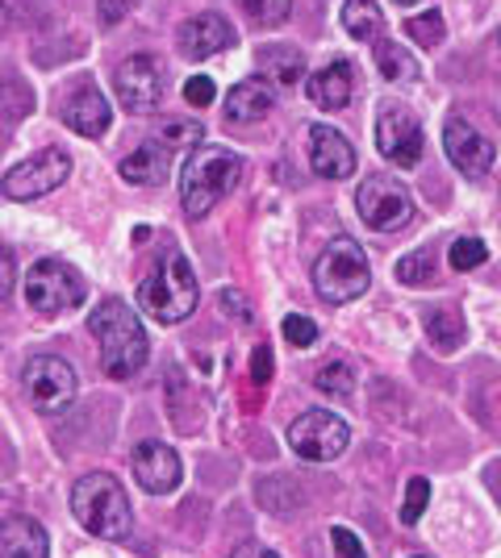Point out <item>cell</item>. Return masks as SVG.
Segmentation results:
<instances>
[{"label":"cell","instance_id":"6da1fadb","mask_svg":"<svg viewBox=\"0 0 501 558\" xmlns=\"http://www.w3.org/2000/svg\"><path fill=\"white\" fill-rule=\"evenodd\" d=\"M96 347H100V372L109 379H130L134 372L146 367L151 354V338H146L139 313H130V304L121 301H100L96 313L88 317Z\"/></svg>","mask_w":501,"mask_h":558},{"label":"cell","instance_id":"7a4b0ae2","mask_svg":"<svg viewBox=\"0 0 501 558\" xmlns=\"http://www.w3.org/2000/svg\"><path fill=\"white\" fill-rule=\"evenodd\" d=\"M242 180V159L226 146H196L184 159L180 175V205L192 221H205L217 209L222 196H230Z\"/></svg>","mask_w":501,"mask_h":558},{"label":"cell","instance_id":"3957f363","mask_svg":"<svg viewBox=\"0 0 501 558\" xmlns=\"http://www.w3.org/2000/svg\"><path fill=\"white\" fill-rule=\"evenodd\" d=\"M196 301H201V288H196L189 258L180 251H167L159 267L139 283V308L151 313L159 326H176V322L192 317Z\"/></svg>","mask_w":501,"mask_h":558},{"label":"cell","instance_id":"277c9868","mask_svg":"<svg viewBox=\"0 0 501 558\" xmlns=\"http://www.w3.org/2000/svg\"><path fill=\"white\" fill-rule=\"evenodd\" d=\"M72 512H75V521L93 537L121 542V537L130 534V500H126V492H121L118 480L105 475V471H93V475L75 480Z\"/></svg>","mask_w":501,"mask_h":558},{"label":"cell","instance_id":"5b68a950","mask_svg":"<svg viewBox=\"0 0 501 558\" xmlns=\"http://www.w3.org/2000/svg\"><path fill=\"white\" fill-rule=\"evenodd\" d=\"M368 283H372L368 255L351 238H334L331 246L318 255V263H313V292L326 304L359 301L368 292Z\"/></svg>","mask_w":501,"mask_h":558},{"label":"cell","instance_id":"8992f818","mask_svg":"<svg viewBox=\"0 0 501 558\" xmlns=\"http://www.w3.org/2000/svg\"><path fill=\"white\" fill-rule=\"evenodd\" d=\"M84 296H88V283L80 279V271H72V267L59 263V258H38V263L29 267V276H25V301H29L34 313L59 317V313L80 308Z\"/></svg>","mask_w":501,"mask_h":558},{"label":"cell","instance_id":"52a82bcc","mask_svg":"<svg viewBox=\"0 0 501 558\" xmlns=\"http://www.w3.org/2000/svg\"><path fill=\"white\" fill-rule=\"evenodd\" d=\"M25 396L38 413H63L80 392V379H75L72 363L59 359V354H34L22 372Z\"/></svg>","mask_w":501,"mask_h":558},{"label":"cell","instance_id":"ba28073f","mask_svg":"<svg viewBox=\"0 0 501 558\" xmlns=\"http://www.w3.org/2000/svg\"><path fill=\"white\" fill-rule=\"evenodd\" d=\"M68 175H72V159L59 146H47V150H38V155H29V159H22V163L13 167L0 180V192L9 201H38V196L55 192Z\"/></svg>","mask_w":501,"mask_h":558},{"label":"cell","instance_id":"9c48e42d","mask_svg":"<svg viewBox=\"0 0 501 558\" xmlns=\"http://www.w3.org/2000/svg\"><path fill=\"white\" fill-rule=\"evenodd\" d=\"M288 446L306 463H331V459H338L351 446V429H347L343 417L318 409V413H306V417H297L288 425Z\"/></svg>","mask_w":501,"mask_h":558},{"label":"cell","instance_id":"30bf717a","mask_svg":"<svg viewBox=\"0 0 501 558\" xmlns=\"http://www.w3.org/2000/svg\"><path fill=\"white\" fill-rule=\"evenodd\" d=\"M356 209L363 217V226L377 233H393V230H406L409 221H414V201H409V192L402 184H393V180H363L356 192Z\"/></svg>","mask_w":501,"mask_h":558},{"label":"cell","instance_id":"8fae6325","mask_svg":"<svg viewBox=\"0 0 501 558\" xmlns=\"http://www.w3.org/2000/svg\"><path fill=\"white\" fill-rule=\"evenodd\" d=\"M377 150L393 167H418L422 159V125L406 105H381L377 113Z\"/></svg>","mask_w":501,"mask_h":558},{"label":"cell","instance_id":"7c38bea8","mask_svg":"<svg viewBox=\"0 0 501 558\" xmlns=\"http://www.w3.org/2000/svg\"><path fill=\"white\" fill-rule=\"evenodd\" d=\"M118 100L126 113H151L164 100V68L151 54H130L118 68Z\"/></svg>","mask_w":501,"mask_h":558},{"label":"cell","instance_id":"4fadbf2b","mask_svg":"<svg viewBox=\"0 0 501 558\" xmlns=\"http://www.w3.org/2000/svg\"><path fill=\"white\" fill-rule=\"evenodd\" d=\"M130 471H134V480H139L143 492H151V496H167V492L180 488V480H184L180 454H176L167 442L134 446V454H130Z\"/></svg>","mask_w":501,"mask_h":558},{"label":"cell","instance_id":"5bb4252c","mask_svg":"<svg viewBox=\"0 0 501 558\" xmlns=\"http://www.w3.org/2000/svg\"><path fill=\"white\" fill-rule=\"evenodd\" d=\"M443 150H448L455 171H464L473 180L489 175V167H493V146H489V138L480 130H473L464 117H452L443 125Z\"/></svg>","mask_w":501,"mask_h":558},{"label":"cell","instance_id":"9a60e30c","mask_svg":"<svg viewBox=\"0 0 501 558\" xmlns=\"http://www.w3.org/2000/svg\"><path fill=\"white\" fill-rule=\"evenodd\" d=\"M226 47H235V25L217 13H196L180 25V54L201 63V59H214Z\"/></svg>","mask_w":501,"mask_h":558},{"label":"cell","instance_id":"2e32d148","mask_svg":"<svg viewBox=\"0 0 501 558\" xmlns=\"http://www.w3.org/2000/svg\"><path fill=\"white\" fill-rule=\"evenodd\" d=\"M310 163L322 180H351L356 171V146L334 125H310Z\"/></svg>","mask_w":501,"mask_h":558},{"label":"cell","instance_id":"e0dca14e","mask_svg":"<svg viewBox=\"0 0 501 558\" xmlns=\"http://www.w3.org/2000/svg\"><path fill=\"white\" fill-rule=\"evenodd\" d=\"M109 121H114V109H109V100L100 96L96 84H80L63 100V125L80 138H100L109 130Z\"/></svg>","mask_w":501,"mask_h":558},{"label":"cell","instance_id":"ac0fdd59","mask_svg":"<svg viewBox=\"0 0 501 558\" xmlns=\"http://www.w3.org/2000/svg\"><path fill=\"white\" fill-rule=\"evenodd\" d=\"M306 96L318 109H343L356 96V68L343 63V59H331L326 68H318L306 80Z\"/></svg>","mask_w":501,"mask_h":558},{"label":"cell","instance_id":"d6986e66","mask_svg":"<svg viewBox=\"0 0 501 558\" xmlns=\"http://www.w3.org/2000/svg\"><path fill=\"white\" fill-rule=\"evenodd\" d=\"M50 537L38 521L29 517H9L0 521V558H47Z\"/></svg>","mask_w":501,"mask_h":558},{"label":"cell","instance_id":"ffe728a7","mask_svg":"<svg viewBox=\"0 0 501 558\" xmlns=\"http://www.w3.org/2000/svg\"><path fill=\"white\" fill-rule=\"evenodd\" d=\"M171 146H164V142H143L134 155H126L121 159V180H130V184H164L167 171H171Z\"/></svg>","mask_w":501,"mask_h":558},{"label":"cell","instance_id":"44dd1931","mask_svg":"<svg viewBox=\"0 0 501 558\" xmlns=\"http://www.w3.org/2000/svg\"><path fill=\"white\" fill-rule=\"evenodd\" d=\"M276 109V93H272V84H263V80H242L235 84L230 93H226V117L242 125V121H260Z\"/></svg>","mask_w":501,"mask_h":558},{"label":"cell","instance_id":"7402d4cb","mask_svg":"<svg viewBox=\"0 0 501 558\" xmlns=\"http://www.w3.org/2000/svg\"><path fill=\"white\" fill-rule=\"evenodd\" d=\"M255 68H260V80H272L276 88H293L306 80V59L293 47H263Z\"/></svg>","mask_w":501,"mask_h":558},{"label":"cell","instance_id":"603a6c76","mask_svg":"<svg viewBox=\"0 0 501 558\" xmlns=\"http://www.w3.org/2000/svg\"><path fill=\"white\" fill-rule=\"evenodd\" d=\"M343 29L356 43H372L381 34V9H377V0H347L343 4Z\"/></svg>","mask_w":501,"mask_h":558},{"label":"cell","instance_id":"cb8c5ba5","mask_svg":"<svg viewBox=\"0 0 501 558\" xmlns=\"http://www.w3.org/2000/svg\"><path fill=\"white\" fill-rule=\"evenodd\" d=\"M377 68L384 71V80H397V84H414V80L422 75V71H418V59H414L406 47L389 43V38L377 43Z\"/></svg>","mask_w":501,"mask_h":558},{"label":"cell","instance_id":"d4e9b609","mask_svg":"<svg viewBox=\"0 0 501 558\" xmlns=\"http://www.w3.org/2000/svg\"><path fill=\"white\" fill-rule=\"evenodd\" d=\"M427 338L430 347H439L443 354H452L464 342V322L448 313V308H427Z\"/></svg>","mask_w":501,"mask_h":558},{"label":"cell","instance_id":"484cf974","mask_svg":"<svg viewBox=\"0 0 501 558\" xmlns=\"http://www.w3.org/2000/svg\"><path fill=\"white\" fill-rule=\"evenodd\" d=\"M239 9L251 17V25H263V29H272V25H285L288 13H293V0H239Z\"/></svg>","mask_w":501,"mask_h":558},{"label":"cell","instance_id":"4316f807","mask_svg":"<svg viewBox=\"0 0 501 558\" xmlns=\"http://www.w3.org/2000/svg\"><path fill=\"white\" fill-rule=\"evenodd\" d=\"M313 384H318L326 396H351V388H356V372H351V363L334 359V363H326V367L318 372Z\"/></svg>","mask_w":501,"mask_h":558},{"label":"cell","instance_id":"83f0119b","mask_svg":"<svg viewBox=\"0 0 501 558\" xmlns=\"http://www.w3.org/2000/svg\"><path fill=\"white\" fill-rule=\"evenodd\" d=\"M443 13L439 9H430V13H418V17H409L406 22V34L418 43V47H439L443 43Z\"/></svg>","mask_w":501,"mask_h":558},{"label":"cell","instance_id":"f1b7e54d","mask_svg":"<svg viewBox=\"0 0 501 558\" xmlns=\"http://www.w3.org/2000/svg\"><path fill=\"white\" fill-rule=\"evenodd\" d=\"M430 505V480L414 475L406 480V500H402V525H418V517L427 512Z\"/></svg>","mask_w":501,"mask_h":558},{"label":"cell","instance_id":"f546056e","mask_svg":"<svg viewBox=\"0 0 501 558\" xmlns=\"http://www.w3.org/2000/svg\"><path fill=\"white\" fill-rule=\"evenodd\" d=\"M159 142L171 146V150H189L192 155V150L201 146V121H167Z\"/></svg>","mask_w":501,"mask_h":558},{"label":"cell","instance_id":"4dcf8cb0","mask_svg":"<svg viewBox=\"0 0 501 558\" xmlns=\"http://www.w3.org/2000/svg\"><path fill=\"white\" fill-rule=\"evenodd\" d=\"M489 258V251H485V242L480 238H460V242H452V267L455 271H473V267H480Z\"/></svg>","mask_w":501,"mask_h":558},{"label":"cell","instance_id":"1f68e13d","mask_svg":"<svg viewBox=\"0 0 501 558\" xmlns=\"http://www.w3.org/2000/svg\"><path fill=\"white\" fill-rule=\"evenodd\" d=\"M281 329H285L288 347H297V350H306V347H313V342H318V326H313L310 317H301V313H288Z\"/></svg>","mask_w":501,"mask_h":558},{"label":"cell","instance_id":"d6a6232c","mask_svg":"<svg viewBox=\"0 0 501 558\" xmlns=\"http://www.w3.org/2000/svg\"><path fill=\"white\" fill-rule=\"evenodd\" d=\"M397 279H402V283H414V288H418V283H430V279H434V267H430L427 251L402 258V263H397Z\"/></svg>","mask_w":501,"mask_h":558},{"label":"cell","instance_id":"836d02e7","mask_svg":"<svg viewBox=\"0 0 501 558\" xmlns=\"http://www.w3.org/2000/svg\"><path fill=\"white\" fill-rule=\"evenodd\" d=\"M214 80L210 75H192V80H184V100H189L192 109H205V105H214Z\"/></svg>","mask_w":501,"mask_h":558},{"label":"cell","instance_id":"e575fe53","mask_svg":"<svg viewBox=\"0 0 501 558\" xmlns=\"http://www.w3.org/2000/svg\"><path fill=\"white\" fill-rule=\"evenodd\" d=\"M331 542H334V555H338V558H368V550H363L359 534H351L347 525H334Z\"/></svg>","mask_w":501,"mask_h":558},{"label":"cell","instance_id":"d590c367","mask_svg":"<svg viewBox=\"0 0 501 558\" xmlns=\"http://www.w3.org/2000/svg\"><path fill=\"white\" fill-rule=\"evenodd\" d=\"M17 288V263H13V251L0 246V301H9Z\"/></svg>","mask_w":501,"mask_h":558},{"label":"cell","instance_id":"8d00e7d4","mask_svg":"<svg viewBox=\"0 0 501 558\" xmlns=\"http://www.w3.org/2000/svg\"><path fill=\"white\" fill-rule=\"evenodd\" d=\"M100 4V22L105 25H118L126 17V0H96Z\"/></svg>","mask_w":501,"mask_h":558},{"label":"cell","instance_id":"74e56055","mask_svg":"<svg viewBox=\"0 0 501 558\" xmlns=\"http://www.w3.org/2000/svg\"><path fill=\"white\" fill-rule=\"evenodd\" d=\"M251 379H255V384H267V379H272V354H267V347L255 350V372H251Z\"/></svg>","mask_w":501,"mask_h":558},{"label":"cell","instance_id":"f35d334b","mask_svg":"<svg viewBox=\"0 0 501 558\" xmlns=\"http://www.w3.org/2000/svg\"><path fill=\"white\" fill-rule=\"evenodd\" d=\"M226 558H281L276 550H267V546H255V542H247V546H235Z\"/></svg>","mask_w":501,"mask_h":558},{"label":"cell","instance_id":"ab89813d","mask_svg":"<svg viewBox=\"0 0 501 558\" xmlns=\"http://www.w3.org/2000/svg\"><path fill=\"white\" fill-rule=\"evenodd\" d=\"M9 22H13V13H9V4H0V34L9 29Z\"/></svg>","mask_w":501,"mask_h":558},{"label":"cell","instance_id":"60d3db41","mask_svg":"<svg viewBox=\"0 0 501 558\" xmlns=\"http://www.w3.org/2000/svg\"><path fill=\"white\" fill-rule=\"evenodd\" d=\"M393 4H418V0H393Z\"/></svg>","mask_w":501,"mask_h":558},{"label":"cell","instance_id":"b9f144b4","mask_svg":"<svg viewBox=\"0 0 501 558\" xmlns=\"http://www.w3.org/2000/svg\"><path fill=\"white\" fill-rule=\"evenodd\" d=\"M414 558H427V555H414Z\"/></svg>","mask_w":501,"mask_h":558},{"label":"cell","instance_id":"7bdbcfd3","mask_svg":"<svg viewBox=\"0 0 501 558\" xmlns=\"http://www.w3.org/2000/svg\"><path fill=\"white\" fill-rule=\"evenodd\" d=\"M498 47H501V34H498Z\"/></svg>","mask_w":501,"mask_h":558}]
</instances>
